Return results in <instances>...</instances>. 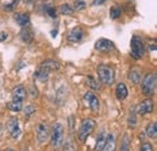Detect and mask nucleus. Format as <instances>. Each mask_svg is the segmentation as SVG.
<instances>
[{"instance_id":"f257e3e1","label":"nucleus","mask_w":157,"mask_h":151,"mask_svg":"<svg viewBox=\"0 0 157 151\" xmlns=\"http://www.w3.org/2000/svg\"><path fill=\"white\" fill-rule=\"evenodd\" d=\"M99 81L104 85H113L115 81V70L114 68L106 65V64H99L97 68Z\"/></svg>"},{"instance_id":"f03ea898","label":"nucleus","mask_w":157,"mask_h":151,"mask_svg":"<svg viewBox=\"0 0 157 151\" xmlns=\"http://www.w3.org/2000/svg\"><path fill=\"white\" fill-rule=\"evenodd\" d=\"M51 145L52 148L55 149H58L62 146L63 144V140H64V127L62 123L59 122H56L52 128H51Z\"/></svg>"},{"instance_id":"7ed1b4c3","label":"nucleus","mask_w":157,"mask_h":151,"mask_svg":"<svg viewBox=\"0 0 157 151\" xmlns=\"http://www.w3.org/2000/svg\"><path fill=\"white\" fill-rule=\"evenodd\" d=\"M155 90H156V74L155 73L146 74V76L144 77V80L141 82L143 95L146 97H151L155 93Z\"/></svg>"},{"instance_id":"20e7f679","label":"nucleus","mask_w":157,"mask_h":151,"mask_svg":"<svg viewBox=\"0 0 157 151\" xmlns=\"http://www.w3.org/2000/svg\"><path fill=\"white\" fill-rule=\"evenodd\" d=\"M94 128H96V121L94 120H92V118L83 120L81 123V127L78 130V140L85 143L87 140V138L91 135V133L94 131Z\"/></svg>"},{"instance_id":"39448f33","label":"nucleus","mask_w":157,"mask_h":151,"mask_svg":"<svg viewBox=\"0 0 157 151\" xmlns=\"http://www.w3.org/2000/svg\"><path fill=\"white\" fill-rule=\"evenodd\" d=\"M131 51H132V57L134 59H140L144 56V42L138 35H134L131 40Z\"/></svg>"},{"instance_id":"423d86ee","label":"nucleus","mask_w":157,"mask_h":151,"mask_svg":"<svg viewBox=\"0 0 157 151\" xmlns=\"http://www.w3.org/2000/svg\"><path fill=\"white\" fill-rule=\"evenodd\" d=\"M83 100L86 102V104H87V106L92 110V111H94V113H97L99 110V106H100V103H99V99L98 97L94 95L93 92H87L86 95H83Z\"/></svg>"},{"instance_id":"0eeeda50","label":"nucleus","mask_w":157,"mask_h":151,"mask_svg":"<svg viewBox=\"0 0 157 151\" xmlns=\"http://www.w3.org/2000/svg\"><path fill=\"white\" fill-rule=\"evenodd\" d=\"M7 130L10 135L13 138V139H17L21 134V128H20V122H18V118L16 116H12L9 118V122H7Z\"/></svg>"},{"instance_id":"6e6552de","label":"nucleus","mask_w":157,"mask_h":151,"mask_svg":"<svg viewBox=\"0 0 157 151\" xmlns=\"http://www.w3.org/2000/svg\"><path fill=\"white\" fill-rule=\"evenodd\" d=\"M96 50L99 52H110L115 48V44L109 40V39H99L96 41V45H94Z\"/></svg>"},{"instance_id":"1a4fd4ad","label":"nucleus","mask_w":157,"mask_h":151,"mask_svg":"<svg viewBox=\"0 0 157 151\" xmlns=\"http://www.w3.org/2000/svg\"><path fill=\"white\" fill-rule=\"evenodd\" d=\"M154 110V102L152 99H145L141 103H139L136 108V113L138 115H146V114H151Z\"/></svg>"},{"instance_id":"9d476101","label":"nucleus","mask_w":157,"mask_h":151,"mask_svg":"<svg viewBox=\"0 0 157 151\" xmlns=\"http://www.w3.org/2000/svg\"><path fill=\"white\" fill-rule=\"evenodd\" d=\"M50 137V128L46 123H40L36 128V138L39 140V143H45L47 141Z\"/></svg>"},{"instance_id":"9b49d317","label":"nucleus","mask_w":157,"mask_h":151,"mask_svg":"<svg viewBox=\"0 0 157 151\" xmlns=\"http://www.w3.org/2000/svg\"><path fill=\"white\" fill-rule=\"evenodd\" d=\"M27 97V91L24 88V86H17L16 88H13L12 91V100L13 102H20V103H23L24 98Z\"/></svg>"},{"instance_id":"f8f14e48","label":"nucleus","mask_w":157,"mask_h":151,"mask_svg":"<svg viewBox=\"0 0 157 151\" xmlns=\"http://www.w3.org/2000/svg\"><path fill=\"white\" fill-rule=\"evenodd\" d=\"M83 38V30L80 28V27H76L74 28L69 35H68V41L69 42H80Z\"/></svg>"},{"instance_id":"ddd939ff","label":"nucleus","mask_w":157,"mask_h":151,"mask_svg":"<svg viewBox=\"0 0 157 151\" xmlns=\"http://www.w3.org/2000/svg\"><path fill=\"white\" fill-rule=\"evenodd\" d=\"M115 149H116V138L114 134H108L101 151H115Z\"/></svg>"},{"instance_id":"4468645a","label":"nucleus","mask_w":157,"mask_h":151,"mask_svg":"<svg viewBox=\"0 0 157 151\" xmlns=\"http://www.w3.org/2000/svg\"><path fill=\"white\" fill-rule=\"evenodd\" d=\"M15 21L16 23L22 27V28H25L29 22H30V17H29V14L28 12H23V14H16L15 15Z\"/></svg>"},{"instance_id":"2eb2a0df","label":"nucleus","mask_w":157,"mask_h":151,"mask_svg":"<svg viewBox=\"0 0 157 151\" xmlns=\"http://www.w3.org/2000/svg\"><path fill=\"white\" fill-rule=\"evenodd\" d=\"M63 151H76L78 150V146H76V143L73 138V134H69V137L67 138L65 141H63Z\"/></svg>"},{"instance_id":"dca6fc26","label":"nucleus","mask_w":157,"mask_h":151,"mask_svg":"<svg viewBox=\"0 0 157 151\" xmlns=\"http://www.w3.org/2000/svg\"><path fill=\"white\" fill-rule=\"evenodd\" d=\"M115 92H116V97H117L118 100H123L128 95V88L123 82H120L116 86V91Z\"/></svg>"},{"instance_id":"f3484780","label":"nucleus","mask_w":157,"mask_h":151,"mask_svg":"<svg viewBox=\"0 0 157 151\" xmlns=\"http://www.w3.org/2000/svg\"><path fill=\"white\" fill-rule=\"evenodd\" d=\"M40 67L47 69L48 72H52V70H58L59 63L56 62V60H53V59H46V60H44V62L40 64Z\"/></svg>"},{"instance_id":"a211bd4d","label":"nucleus","mask_w":157,"mask_h":151,"mask_svg":"<svg viewBox=\"0 0 157 151\" xmlns=\"http://www.w3.org/2000/svg\"><path fill=\"white\" fill-rule=\"evenodd\" d=\"M20 37H21V39H22V41H23V42H25V44H29V42H32V41H33V38H34V35H33V32H32L29 28H27V27L22 29Z\"/></svg>"},{"instance_id":"6ab92c4d","label":"nucleus","mask_w":157,"mask_h":151,"mask_svg":"<svg viewBox=\"0 0 157 151\" xmlns=\"http://www.w3.org/2000/svg\"><path fill=\"white\" fill-rule=\"evenodd\" d=\"M48 76H50V72L45 68H41V67H39V69L34 73V77L38 79L39 81H42V82L46 81L48 79Z\"/></svg>"},{"instance_id":"aec40b11","label":"nucleus","mask_w":157,"mask_h":151,"mask_svg":"<svg viewBox=\"0 0 157 151\" xmlns=\"http://www.w3.org/2000/svg\"><path fill=\"white\" fill-rule=\"evenodd\" d=\"M145 134L149 137V138H156L157 135V123L156 122H151L147 125L146 127V131H145Z\"/></svg>"},{"instance_id":"412c9836","label":"nucleus","mask_w":157,"mask_h":151,"mask_svg":"<svg viewBox=\"0 0 157 151\" xmlns=\"http://www.w3.org/2000/svg\"><path fill=\"white\" fill-rule=\"evenodd\" d=\"M121 151H131V139L128 134H124L122 137V141H121Z\"/></svg>"},{"instance_id":"4be33fe9","label":"nucleus","mask_w":157,"mask_h":151,"mask_svg":"<svg viewBox=\"0 0 157 151\" xmlns=\"http://www.w3.org/2000/svg\"><path fill=\"white\" fill-rule=\"evenodd\" d=\"M86 83L88 87H91L92 90H99V83L98 81L91 75H87L86 76Z\"/></svg>"},{"instance_id":"5701e85b","label":"nucleus","mask_w":157,"mask_h":151,"mask_svg":"<svg viewBox=\"0 0 157 151\" xmlns=\"http://www.w3.org/2000/svg\"><path fill=\"white\" fill-rule=\"evenodd\" d=\"M59 12L62 15H73L74 14V9L69 4H63V5L59 6Z\"/></svg>"},{"instance_id":"b1692460","label":"nucleus","mask_w":157,"mask_h":151,"mask_svg":"<svg viewBox=\"0 0 157 151\" xmlns=\"http://www.w3.org/2000/svg\"><path fill=\"white\" fill-rule=\"evenodd\" d=\"M105 138L106 135L104 133H100L97 138V144H96V151H101L104 148V144H105Z\"/></svg>"},{"instance_id":"393cba45","label":"nucleus","mask_w":157,"mask_h":151,"mask_svg":"<svg viewBox=\"0 0 157 151\" xmlns=\"http://www.w3.org/2000/svg\"><path fill=\"white\" fill-rule=\"evenodd\" d=\"M23 108V103H20V102H10L7 103V109L11 110V111H21Z\"/></svg>"},{"instance_id":"a878e982","label":"nucleus","mask_w":157,"mask_h":151,"mask_svg":"<svg viewBox=\"0 0 157 151\" xmlns=\"http://www.w3.org/2000/svg\"><path fill=\"white\" fill-rule=\"evenodd\" d=\"M128 79H129V81H132L133 83H139L140 82V74L138 73L137 70H131L129 73H128Z\"/></svg>"},{"instance_id":"bb28decb","label":"nucleus","mask_w":157,"mask_h":151,"mask_svg":"<svg viewBox=\"0 0 157 151\" xmlns=\"http://www.w3.org/2000/svg\"><path fill=\"white\" fill-rule=\"evenodd\" d=\"M128 126L129 128H136L137 127V117H136V111H131L128 116Z\"/></svg>"},{"instance_id":"cd10ccee","label":"nucleus","mask_w":157,"mask_h":151,"mask_svg":"<svg viewBox=\"0 0 157 151\" xmlns=\"http://www.w3.org/2000/svg\"><path fill=\"white\" fill-rule=\"evenodd\" d=\"M120 16H121V9H120V6H117V5L113 6V7L110 9V17L113 19H116V18H118Z\"/></svg>"},{"instance_id":"c85d7f7f","label":"nucleus","mask_w":157,"mask_h":151,"mask_svg":"<svg viewBox=\"0 0 157 151\" xmlns=\"http://www.w3.org/2000/svg\"><path fill=\"white\" fill-rule=\"evenodd\" d=\"M86 7V2L83 1V0H78V1H76L75 4H74V11H82L83 9Z\"/></svg>"},{"instance_id":"c756f323","label":"nucleus","mask_w":157,"mask_h":151,"mask_svg":"<svg viewBox=\"0 0 157 151\" xmlns=\"http://www.w3.org/2000/svg\"><path fill=\"white\" fill-rule=\"evenodd\" d=\"M68 127H69V131H70V134H71L74 128H75V117H74V115H70L68 117Z\"/></svg>"},{"instance_id":"7c9ffc66","label":"nucleus","mask_w":157,"mask_h":151,"mask_svg":"<svg viewBox=\"0 0 157 151\" xmlns=\"http://www.w3.org/2000/svg\"><path fill=\"white\" fill-rule=\"evenodd\" d=\"M34 113H35V108H34L33 105L25 106V109H24V115H25V117H30Z\"/></svg>"},{"instance_id":"2f4dec72","label":"nucleus","mask_w":157,"mask_h":151,"mask_svg":"<svg viewBox=\"0 0 157 151\" xmlns=\"http://www.w3.org/2000/svg\"><path fill=\"white\" fill-rule=\"evenodd\" d=\"M140 151H154V148H152V145H151L150 143H147V141H144V143L141 144Z\"/></svg>"},{"instance_id":"473e14b6","label":"nucleus","mask_w":157,"mask_h":151,"mask_svg":"<svg viewBox=\"0 0 157 151\" xmlns=\"http://www.w3.org/2000/svg\"><path fill=\"white\" fill-rule=\"evenodd\" d=\"M46 12H47V15H48L51 18H56V17H57V11H56L55 7H47V9H46Z\"/></svg>"},{"instance_id":"72a5a7b5","label":"nucleus","mask_w":157,"mask_h":151,"mask_svg":"<svg viewBox=\"0 0 157 151\" xmlns=\"http://www.w3.org/2000/svg\"><path fill=\"white\" fill-rule=\"evenodd\" d=\"M17 2H18V0H13L11 4L5 5V6H4V10H6V11H11V10L13 9V6H15V5H17Z\"/></svg>"},{"instance_id":"f704fd0d","label":"nucleus","mask_w":157,"mask_h":151,"mask_svg":"<svg viewBox=\"0 0 157 151\" xmlns=\"http://www.w3.org/2000/svg\"><path fill=\"white\" fill-rule=\"evenodd\" d=\"M108 0H93V2H92V5H94V6H98V5H101V4H105Z\"/></svg>"},{"instance_id":"c9c22d12","label":"nucleus","mask_w":157,"mask_h":151,"mask_svg":"<svg viewBox=\"0 0 157 151\" xmlns=\"http://www.w3.org/2000/svg\"><path fill=\"white\" fill-rule=\"evenodd\" d=\"M6 39H7V33H5V32H0V42L5 41Z\"/></svg>"},{"instance_id":"e433bc0d","label":"nucleus","mask_w":157,"mask_h":151,"mask_svg":"<svg viewBox=\"0 0 157 151\" xmlns=\"http://www.w3.org/2000/svg\"><path fill=\"white\" fill-rule=\"evenodd\" d=\"M33 1H35V0H24V2H25V4H32Z\"/></svg>"},{"instance_id":"4c0bfd02","label":"nucleus","mask_w":157,"mask_h":151,"mask_svg":"<svg viewBox=\"0 0 157 151\" xmlns=\"http://www.w3.org/2000/svg\"><path fill=\"white\" fill-rule=\"evenodd\" d=\"M5 151H15V150H11V149H10V150H5Z\"/></svg>"}]
</instances>
